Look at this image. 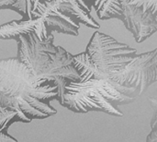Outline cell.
Segmentation results:
<instances>
[{"mask_svg":"<svg viewBox=\"0 0 157 142\" xmlns=\"http://www.w3.org/2000/svg\"><path fill=\"white\" fill-rule=\"evenodd\" d=\"M53 40V33L44 41H40L34 32L20 35L16 40L17 58L41 84L59 88L61 104L65 86L69 82H80L81 77L75 67L74 55L63 47L55 46Z\"/></svg>","mask_w":157,"mask_h":142,"instance_id":"7a4b0ae2","label":"cell"},{"mask_svg":"<svg viewBox=\"0 0 157 142\" xmlns=\"http://www.w3.org/2000/svg\"><path fill=\"white\" fill-rule=\"evenodd\" d=\"M86 53L90 62L107 79L125 69L138 55L134 48L99 31L91 37Z\"/></svg>","mask_w":157,"mask_h":142,"instance_id":"277c9868","label":"cell"},{"mask_svg":"<svg viewBox=\"0 0 157 142\" xmlns=\"http://www.w3.org/2000/svg\"><path fill=\"white\" fill-rule=\"evenodd\" d=\"M109 79L121 86L134 88L141 96L157 81V49L137 55L125 69Z\"/></svg>","mask_w":157,"mask_h":142,"instance_id":"5b68a950","label":"cell"},{"mask_svg":"<svg viewBox=\"0 0 157 142\" xmlns=\"http://www.w3.org/2000/svg\"><path fill=\"white\" fill-rule=\"evenodd\" d=\"M134 88L121 86L110 79H89L86 82H69L61 105L74 113L103 112L114 116H123L120 105L133 103L138 98Z\"/></svg>","mask_w":157,"mask_h":142,"instance_id":"3957f363","label":"cell"},{"mask_svg":"<svg viewBox=\"0 0 157 142\" xmlns=\"http://www.w3.org/2000/svg\"><path fill=\"white\" fill-rule=\"evenodd\" d=\"M60 1H32L30 15L33 18L41 17L50 33H59L77 36L80 24L60 10Z\"/></svg>","mask_w":157,"mask_h":142,"instance_id":"8992f818","label":"cell"},{"mask_svg":"<svg viewBox=\"0 0 157 142\" xmlns=\"http://www.w3.org/2000/svg\"><path fill=\"white\" fill-rule=\"evenodd\" d=\"M52 100L60 102L57 86L41 84L17 58L0 59V107L16 112L19 122L29 123L54 116Z\"/></svg>","mask_w":157,"mask_h":142,"instance_id":"6da1fadb","label":"cell"},{"mask_svg":"<svg viewBox=\"0 0 157 142\" xmlns=\"http://www.w3.org/2000/svg\"><path fill=\"white\" fill-rule=\"evenodd\" d=\"M92 2L88 1H60V10L65 15L72 18L76 23H83L84 25L99 29L100 25L91 16Z\"/></svg>","mask_w":157,"mask_h":142,"instance_id":"9c48e42d","label":"cell"},{"mask_svg":"<svg viewBox=\"0 0 157 142\" xmlns=\"http://www.w3.org/2000/svg\"><path fill=\"white\" fill-rule=\"evenodd\" d=\"M32 8V1H0V9H11L17 11L22 15L21 19H31L30 10Z\"/></svg>","mask_w":157,"mask_h":142,"instance_id":"7c38bea8","label":"cell"},{"mask_svg":"<svg viewBox=\"0 0 157 142\" xmlns=\"http://www.w3.org/2000/svg\"><path fill=\"white\" fill-rule=\"evenodd\" d=\"M124 18L122 22L134 36L137 43H143L157 31L156 17L148 10L123 1Z\"/></svg>","mask_w":157,"mask_h":142,"instance_id":"52a82bcc","label":"cell"},{"mask_svg":"<svg viewBox=\"0 0 157 142\" xmlns=\"http://www.w3.org/2000/svg\"><path fill=\"white\" fill-rule=\"evenodd\" d=\"M29 32H34L40 41L46 40L52 34L47 30L41 17L27 20H12L0 26V39L2 40H17L20 35Z\"/></svg>","mask_w":157,"mask_h":142,"instance_id":"ba28073f","label":"cell"},{"mask_svg":"<svg viewBox=\"0 0 157 142\" xmlns=\"http://www.w3.org/2000/svg\"><path fill=\"white\" fill-rule=\"evenodd\" d=\"M93 7H95L97 15L100 19L119 18L121 21L124 18V6L123 1H95L92 2Z\"/></svg>","mask_w":157,"mask_h":142,"instance_id":"30bf717a","label":"cell"},{"mask_svg":"<svg viewBox=\"0 0 157 142\" xmlns=\"http://www.w3.org/2000/svg\"><path fill=\"white\" fill-rule=\"evenodd\" d=\"M148 100L154 109V115L150 123L151 132L147 136L146 142H157V97H151Z\"/></svg>","mask_w":157,"mask_h":142,"instance_id":"4fadbf2b","label":"cell"},{"mask_svg":"<svg viewBox=\"0 0 157 142\" xmlns=\"http://www.w3.org/2000/svg\"><path fill=\"white\" fill-rule=\"evenodd\" d=\"M130 4L138 6L144 10H148L157 17V0L155 1H128Z\"/></svg>","mask_w":157,"mask_h":142,"instance_id":"5bb4252c","label":"cell"},{"mask_svg":"<svg viewBox=\"0 0 157 142\" xmlns=\"http://www.w3.org/2000/svg\"><path fill=\"white\" fill-rule=\"evenodd\" d=\"M15 122H19L17 113L0 107V142H17L7 133L9 127Z\"/></svg>","mask_w":157,"mask_h":142,"instance_id":"8fae6325","label":"cell"}]
</instances>
